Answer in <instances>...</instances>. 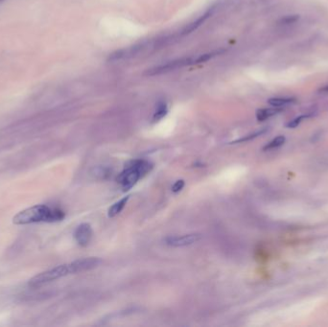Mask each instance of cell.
I'll return each mask as SVG.
<instances>
[{
    "mask_svg": "<svg viewBox=\"0 0 328 327\" xmlns=\"http://www.w3.org/2000/svg\"><path fill=\"white\" fill-rule=\"evenodd\" d=\"M64 218L65 213L61 209L50 208L47 205H40L20 211L14 216L13 223L15 225H29L41 222L53 223L62 221Z\"/></svg>",
    "mask_w": 328,
    "mask_h": 327,
    "instance_id": "6da1fadb",
    "label": "cell"
},
{
    "mask_svg": "<svg viewBox=\"0 0 328 327\" xmlns=\"http://www.w3.org/2000/svg\"><path fill=\"white\" fill-rule=\"evenodd\" d=\"M152 169V164L146 161H135L124 169L117 177V181L122 185L124 191L136 185L140 177L146 175Z\"/></svg>",
    "mask_w": 328,
    "mask_h": 327,
    "instance_id": "7a4b0ae2",
    "label": "cell"
},
{
    "mask_svg": "<svg viewBox=\"0 0 328 327\" xmlns=\"http://www.w3.org/2000/svg\"><path fill=\"white\" fill-rule=\"evenodd\" d=\"M68 274H70L69 264L60 265V266L55 267L53 269L42 272V273L37 274L36 276H34L32 279H30L29 286L32 287V288L41 287L46 283L54 281L56 279L64 277Z\"/></svg>",
    "mask_w": 328,
    "mask_h": 327,
    "instance_id": "3957f363",
    "label": "cell"
},
{
    "mask_svg": "<svg viewBox=\"0 0 328 327\" xmlns=\"http://www.w3.org/2000/svg\"><path fill=\"white\" fill-rule=\"evenodd\" d=\"M201 239H202V234L190 233V234H185V235H181V236L167 237L164 240V242L166 245L173 246V247H181V246L193 245V244L199 242Z\"/></svg>",
    "mask_w": 328,
    "mask_h": 327,
    "instance_id": "277c9868",
    "label": "cell"
},
{
    "mask_svg": "<svg viewBox=\"0 0 328 327\" xmlns=\"http://www.w3.org/2000/svg\"><path fill=\"white\" fill-rule=\"evenodd\" d=\"M190 64H194V60H192V59H180V60H177V61H174V62L167 63L165 65L159 66L155 69H150L145 73V75H147V76L161 75V74L174 71L176 69L182 68V67L187 66V65H190Z\"/></svg>",
    "mask_w": 328,
    "mask_h": 327,
    "instance_id": "5b68a950",
    "label": "cell"
},
{
    "mask_svg": "<svg viewBox=\"0 0 328 327\" xmlns=\"http://www.w3.org/2000/svg\"><path fill=\"white\" fill-rule=\"evenodd\" d=\"M102 263V260L98 257H88V258L78 259L69 263L70 273H82L85 271L92 270L98 267Z\"/></svg>",
    "mask_w": 328,
    "mask_h": 327,
    "instance_id": "8992f818",
    "label": "cell"
},
{
    "mask_svg": "<svg viewBox=\"0 0 328 327\" xmlns=\"http://www.w3.org/2000/svg\"><path fill=\"white\" fill-rule=\"evenodd\" d=\"M74 237L77 243L82 246H86L89 244L92 237V229L89 224L80 225L74 232Z\"/></svg>",
    "mask_w": 328,
    "mask_h": 327,
    "instance_id": "52a82bcc",
    "label": "cell"
},
{
    "mask_svg": "<svg viewBox=\"0 0 328 327\" xmlns=\"http://www.w3.org/2000/svg\"><path fill=\"white\" fill-rule=\"evenodd\" d=\"M211 14H212V10L207 11L205 14L201 15L200 17H198L195 21H193V22H191L190 24H188V25L185 27V29L182 31V35L190 34L192 32H194L195 30H197V29L200 27V26L205 22V20L211 15Z\"/></svg>",
    "mask_w": 328,
    "mask_h": 327,
    "instance_id": "ba28073f",
    "label": "cell"
},
{
    "mask_svg": "<svg viewBox=\"0 0 328 327\" xmlns=\"http://www.w3.org/2000/svg\"><path fill=\"white\" fill-rule=\"evenodd\" d=\"M129 199H130V196L124 197L123 199H121L120 201L116 202L114 205H111L109 207V212H108V216H109V218H113L116 215H118L123 210L124 207L126 206L128 201H129Z\"/></svg>",
    "mask_w": 328,
    "mask_h": 327,
    "instance_id": "9c48e42d",
    "label": "cell"
},
{
    "mask_svg": "<svg viewBox=\"0 0 328 327\" xmlns=\"http://www.w3.org/2000/svg\"><path fill=\"white\" fill-rule=\"evenodd\" d=\"M281 109L278 108L274 109H259L256 111V118L258 121H265L268 118L272 117L273 115L279 113Z\"/></svg>",
    "mask_w": 328,
    "mask_h": 327,
    "instance_id": "30bf717a",
    "label": "cell"
},
{
    "mask_svg": "<svg viewBox=\"0 0 328 327\" xmlns=\"http://www.w3.org/2000/svg\"><path fill=\"white\" fill-rule=\"evenodd\" d=\"M294 98H282V97H276V98H271L268 100V103L273 107V108H282L288 106L290 104L295 103Z\"/></svg>",
    "mask_w": 328,
    "mask_h": 327,
    "instance_id": "8fae6325",
    "label": "cell"
},
{
    "mask_svg": "<svg viewBox=\"0 0 328 327\" xmlns=\"http://www.w3.org/2000/svg\"><path fill=\"white\" fill-rule=\"evenodd\" d=\"M167 112H168V108H167L166 103H164V102L159 103L157 110H156V112L154 113V116H153V121L158 122V121L162 120L164 116L167 114Z\"/></svg>",
    "mask_w": 328,
    "mask_h": 327,
    "instance_id": "7c38bea8",
    "label": "cell"
},
{
    "mask_svg": "<svg viewBox=\"0 0 328 327\" xmlns=\"http://www.w3.org/2000/svg\"><path fill=\"white\" fill-rule=\"evenodd\" d=\"M286 141V138L283 137V136H279V137H275L273 138L272 141H270L264 148L263 150L268 151L272 150V149H275V148H278L280 146H282Z\"/></svg>",
    "mask_w": 328,
    "mask_h": 327,
    "instance_id": "4fadbf2b",
    "label": "cell"
},
{
    "mask_svg": "<svg viewBox=\"0 0 328 327\" xmlns=\"http://www.w3.org/2000/svg\"><path fill=\"white\" fill-rule=\"evenodd\" d=\"M223 51H215V52H211V53H206V54L200 55L197 59H194V64H201V63H205L207 61H209L210 59H212L213 57H215L216 55L221 53Z\"/></svg>",
    "mask_w": 328,
    "mask_h": 327,
    "instance_id": "5bb4252c",
    "label": "cell"
},
{
    "mask_svg": "<svg viewBox=\"0 0 328 327\" xmlns=\"http://www.w3.org/2000/svg\"><path fill=\"white\" fill-rule=\"evenodd\" d=\"M266 132H267V129H264V130H261V131H258V132H255V133H253V134H251V135H248V136H246V137H244L243 138H240V139H238V140H235V141H233V144H236V143H241V142H246V141H249V140H251V139L255 138V137H259V136H261V135L265 134Z\"/></svg>",
    "mask_w": 328,
    "mask_h": 327,
    "instance_id": "9a60e30c",
    "label": "cell"
},
{
    "mask_svg": "<svg viewBox=\"0 0 328 327\" xmlns=\"http://www.w3.org/2000/svg\"><path fill=\"white\" fill-rule=\"evenodd\" d=\"M309 117V115H300V116H298V117H296V118H294L293 120H291L290 122L288 123L287 125V128H290V129H294V128H297L300 124H301L304 119H306V118H308Z\"/></svg>",
    "mask_w": 328,
    "mask_h": 327,
    "instance_id": "2e32d148",
    "label": "cell"
},
{
    "mask_svg": "<svg viewBox=\"0 0 328 327\" xmlns=\"http://www.w3.org/2000/svg\"><path fill=\"white\" fill-rule=\"evenodd\" d=\"M300 17L298 15H288L285 16L281 19V22L284 24H290V23H294L296 22Z\"/></svg>",
    "mask_w": 328,
    "mask_h": 327,
    "instance_id": "e0dca14e",
    "label": "cell"
},
{
    "mask_svg": "<svg viewBox=\"0 0 328 327\" xmlns=\"http://www.w3.org/2000/svg\"><path fill=\"white\" fill-rule=\"evenodd\" d=\"M183 186H184V180L179 179V180H177V181L174 183V185L172 186V191H173L174 193H178V192H179V191L183 188Z\"/></svg>",
    "mask_w": 328,
    "mask_h": 327,
    "instance_id": "ac0fdd59",
    "label": "cell"
},
{
    "mask_svg": "<svg viewBox=\"0 0 328 327\" xmlns=\"http://www.w3.org/2000/svg\"><path fill=\"white\" fill-rule=\"evenodd\" d=\"M321 91H322V92H327V93H328V85H326V86H324L323 88H321Z\"/></svg>",
    "mask_w": 328,
    "mask_h": 327,
    "instance_id": "d6986e66",
    "label": "cell"
}]
</instances>
